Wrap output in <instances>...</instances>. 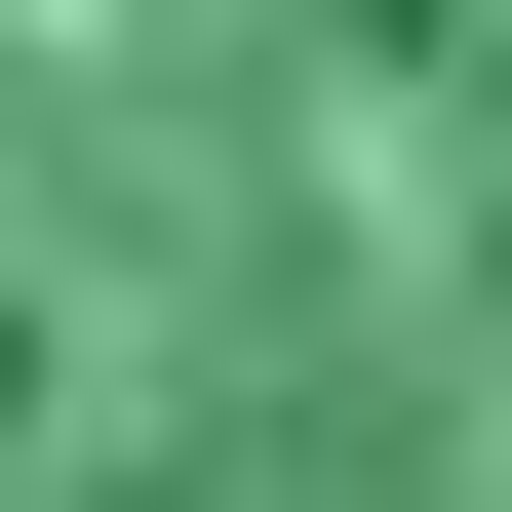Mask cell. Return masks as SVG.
<instances>
[{
    "label": "cell",
    "instance_id": "cell-1",
    "mask_svg": "<svg viewBox=\"0 0 512 512\" xmlns=\"http://www.w3.org/2000/svg\"><path fill=\"white\" fill-rule=\"evenodd\" d=\"M0 512H512V0H0Z\"/></svg>",
    "mask_w": 512,
    "mask_h": 512
}]
</instances>
